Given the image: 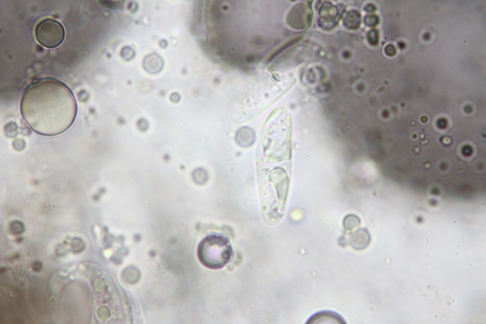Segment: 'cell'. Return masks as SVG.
<instances>
[{"label": "cell", "mask_w": 486, "mask_h": 324, "mask_svg": "<svg viewBox=\"0 0 486 324\" xmlns=\"http://www.w3.org/2000/svg\"><path fill=\"white\" fill-rule=\"evenodd\" d=\"M20 109L26 124L40 135L55 136L74 123L77 105L70 89L52 77H43L28 85L21 96Z\"/></svg>", "instance_id": "1"}, {"label": "cell", "mask_w": 486, "mask_h": 324, "mask_svg": "<svg viewBox=\"0 0 486 324\" xmlns=\"http://www.w3.org/2000/svg\"><path fill=\"white\" fill-rule=\"evenodd\" d=\"M325 322H331V323L346 324V321L338 313L328 310L318 312L312 316L307 321L306 324L324 323Z\"/></svg>", "instance_id": "4"}, {"label": "cell", "mask_w": 486, "mask_h": 324, "mask_svg": "<svg viewBox=\"0 0 486 324\" xmlns=\"http://www.w3.org/2000/svg\"><path fill=\"white\" fill-rule=\"evenodd\" d=\"M24 225L18 221L12 222L10 225V230L13 234H20L24 231Z\"/></svg>", "instance_id": "5"}, {"label": "cell", "mask_w": 486, "mask_h": 324, "mask_svg": "<svg viewBox=\"0 0 486 324\" xmlns=\"http://www.w3.org/2000/svg\"><path fill=\"white\" fill-rule=\"evenodd\" d=\"M33 269L35 271H39L42 269V264L39 261H35L33 266Z\"/></svg>", "instance_id": "6"}, {"label": "cell", "mask_w": 486, "mask_h": 324, "mask_svg": "<svg viewBox=\"0 0 486 324\" xmlns=\"http://www.w3.org/2000/svg\"><path fill=\"white\" fill-rule=\"evenodd\" d=\"M197 255L201 263L211 269L224 267L231 260L233 249L228 239L219 234L207 236L200 243Z\"/></svg>", "instance_id": "2"}, {"label": "cell", "mask_w": 486, "mask_h": 324, "mask_svg": "<svg viewBox=\"0 0 486 324\" xmlns=\"http://www.w3.org/2000/svg\"><path fill=\"white\" fill-rule=\"evenodd\" d=\"M34 33L38 43L48 49L58 47L64 42L66 37V31L63 24L51 18L40 20L35 26Z\"/></svg>", "instance_id": "3"}]
</instances>
